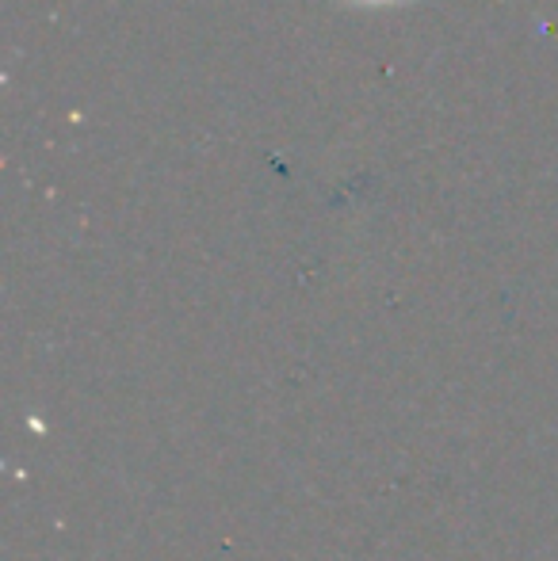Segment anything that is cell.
Segmentation results:
<instances>
[{
	"instance_id": "6da1fadb",
	"label": "cell",
	"mask_w": 558,
	"mask_h": 561,
	"mask_svg": "<svg viewBox=\"0 0 558 561\" xmlns=\"http://www.w3.org/2000/svg\"><path fill=\"white\" fill-rule=\"evenodd\" d=\"M352 4H395V0H352Z\"/></svg>"
}]
</instances>
